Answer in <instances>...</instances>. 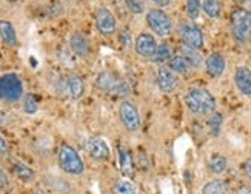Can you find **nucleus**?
Segmentation results:
<instances>
[{
    "mask_svg": "<svg viewBox=\"0 0 251 194\" xmlns=\"http://www.w3.org/2000/svg\"><path fill=\"white\" fill-rule=\"evenodd\" d=\"M185 105L196 116H208L216 110V100L213 94L205 88H191L185 93Z\"/></svg>",
    "mask_w": 251,
    "mask_h": 194,
    "instance_id": "1",
    "label": "nucleus"
},
{
    "mask_svg": "<svg viewBox=\"0 0 251 194\" xmlns=\"http://www.w3.org/2000/svg\"><path fill=\"white\" fill-rule=\"evenodd\" d=\"M230 26L233 39L237 43H247L251 39V13L248 9L237 6L231 11Z\"/></svg>",
    "mask_w": 251,
    "mask_h": 194,
    "instance_id": "2",
    "label": "nucleus"
},
{
    "mask_svg": "<svg viewBox=\"0 0 251 194\" xmlns=\"http://www.w3.org/2000/svg\"><path fill=\"white\" fill-rule=\"evenodd\" d=\"M57 160H59L60 168L65 172H68V174L79 176V174H82V172L85 171V165H83L82 157L79 156V153L71 145L63 144L59 148Z\"/></svg>",
    "mask_w": 251,
    "mask_h": 194,
    "instance_id": "3",
    "label": "nucleus"
},
{
    "mask_svg": "<svg viewBox=\"0 0 251 194\" xmlns=\"http://www.w3.org/2000/svg\"><path fill=\"white\" fill-rule=\"evenodd\" d=\"M147 25L159 37H167L173 31L171 17L160 8H152L147 13Z\"/></svg>",
    "mask_w": 251,
    "mask_h": 194,
    "instance_id": "4",
    "label": "nucleus"
},
{
    "mask_svg": "<svg viewBox=\"0 0 251 194\" xmlns=\"http://www.w3.org/2000/svg\"><path fill=\"white\" fill-rule=\"evenodd\" d=\"M0 97L8 102H16L24 97V85L17 74H3L0 77Z\"/></svg>",
    "mask_w": 251,
    "mask_h": 194,
    "instance_id": "5",
    "label": "nucleus"
},
{
    "mask_svg": "<svg viewBox=\"0 0 251 194\" xmlns=\"http://www.w3.org/2000/svg\"><path fill=\"white\" fill-rule=\"evenodd\" d=\"M96 86L103 93H111L116 96H125L128 93V85L117 77L111 71H102L96 79Z\"/></svg>",
    "mask_w": 251,
    "mask_h": 194,
    "instance_id": "6",
    "label": "nucleus"
},
{
    "mask_svg": "<svg viewBox=\"0 0 251 194\" xmlns=\"http://www.w3.org/2000/svg\"><path fill=\"white\" fill-rule=\"evenodd\" d=\"M177 34L185 47L201 49L203 47V34L201 28L193 22H182L177 26Z\"/></svg>",
    "mask_w": 251,
    "mask_h": 194,
    "instance_id": "7",
    "label": "nucleus"
},
{
    "mask_svg": "<svg viewBox=\"0 0 251 194\" xmlns=\"http://www.w3.org/2000/svg\"><path fill=\"white\" fill-rule=\"evenodd\" d=\"M119 117H121L124 126L128 129V131L133 133L140 128V117H139V111L134 103L124 100L121 105H119Z\"/></svg>",
    "mask_w": 251,
    "mask_h": 194,
    "instance_id": "8",
    "label": "nucleus"
},
{
    "mask_svg": "<svg viewBox=\"0 0 251 194\" xmlns=\"http://www.w3.org/2000/svg\"><path fill=\"white\" fill-rule=\"evenodd\" d=\"M96 26L99 29L100 34L103 36H113L116 29H117V22L113 13L108 8L100 6L96 11Z\"/></svg>",
    "mask_w": 251,
    "mask_h": 194,
    "instance_id": "9",
    "label": "nucleus"
},
{
    "mask_svg": "<svg viewBox=\"0 0 251 194\" xmlns=\"http://www.w3.org/2000/svg\"><path fill=\"white\" fill-rule=\"evenodd\" d=\"M134 49L139 54L140 57L144 59H151L152 54L157 49V42L156 37L150 34V32H140V34L136 37L134 42Z\"/></svg>",
    "mask_w": 251,
    "mask_h": 194,
    "instance_id": "10",
    "label": "nucleus"
},
{
    "mask_svg": "<svg viewBox=\"0 0 251 194\" xmlns=\"http://www.w3.org/2000/svg\"><path fill=\"white\" fill-rule=\"evenodd\" d=\"M156 82L162 93H173L177 90L179 79L176 73H173L168 67H160L156 73Z\"/></svg>",
    "mask_w": 251,
    "mask_h": 194,
    "instance_id": "11",
    "label": "nucleus"
},
{
    "mask_svg": "<svg viewBox=\"0 0 251 194\" xmlns=\"http://www.w3.org/2000/svg\"><path fill=\"white\" fill-rule=\"evenodd\" d=\"M86 151L96 160H108L110 159V146L100 137H93L86 142Z\"/></svg>",
    "mask_w": 251,
    "mask_h": 194,
    "instance_id": "12",
    "label": "nucleus"
},
{
    "mask_svg": "<svg viewBox=\"0 0 251 194\" xmlns=\"http://www.w3.org/2000/svg\"><path fill=\"white\" fill-rule=\"evenodd\" d=\"M205 70L206 74L213 79L221 77L225 71V59L219 52H211L208 57L205 59Z\"/></svg>",
    "mask_w": 251,
    "mask_h": 194,
    "instance_id": "13",
    "label": "nucleus"
},
{
    "mask_svg": "<svg viewBox=\"0 0 251 194\" xmlns=\"http://www.w3.org/2000/svg\"><path fill=\"white\" fill-rule=\"evenodd\" d=\"M234 83L239 93L251 96V70L248 67H237L234 71Z\"/></svg>",
    "mask_w": 251,
    "mask_h": 194,
    "instance_id": "14",
    "label": "nucleus"
},
{
    "mask_svg": "<svg viewBox=\"0 0 251 194\" xmlns=\"http://www.w3.org/2000/svg\"><path fill=\"white\" fill-rule=\"evenodd\" d=\"M117 156H119V167H121V171L122 174L126 176V177H133L134 176V160H133V156H131V153L121 146L117 149Z\"/></svg>",
    "mask_w": 251,
    "mask_h": 194,
    "instance_id": "15",
    "label": "nucleus"
},
{
    "mask_svg": "<svg viewBox=\"0 0 251 194\" xmlns=\"http://www.w3.org/2000/svg\"><path fill=\"white\" fill-rule=\"evenodd\" d=\"M70 47L79 57H86L90 52V43L80 32H74V34L70 37Z\"/></svg>",
    "mask_w": 251,
    "mask_h": 194,
    "instance_id": "16",
    "label": "nucleus"
},
{
    "mask_svg": "<svg viewBox=\"0 0 251 194\" xmlns=\"http://www.w3.org/2000/svg\"><path fill=\"white\" fill-rule=\"evenodd\" d=\"M0 37L6 43L8 47H16L17 45V34L13 24L8 20H0Z\"/></svg>",
    "mask_w": 251,
    "mask_h": 194,
    "instance_id": "17",
    "label": "nucleus"
},
{
    "mask_svg": "<svg viewBox=\"0 0 251 194\" xmlns=\"http://www.w3.org/2000/svg\"><path fill=\"white\" fill-rule=\"evenodd\" d=\"M179 56H182L185 60H187V62L190 63V67H191V68H199L201 65H202V62H203V59H202V56H201L199 49H194V48L185 47V45L180 47Z\"/></svg>",
    "mask_w": 251,
    "mask_h": 194,
    "instance_id": "18",
    "label": "nucleus"
},
{
    "mask_svg": "<svg viewBox=\"0 0 251 194\" xmlns=\"http://www.w3.org/2000/svg\"><path fill=\"white\" fill-rule=\"evenodd\" d=\"M167 67L173 71V73H176V74H183V75H187L191 73V67H190V63L185 60L182 56H173L170 60H168V65Z\"/></svg>",
    "mask_w": 251,
    "mask_h": 194,
    "instance_id": "19",
    "label": "nucleus"
},
{
    "mask_svg": "<svg viewBox=\"0 0 251 194\" xmlns=\"http://www.w3.org/2000/svg\"><path fill=\"white\" fill-rule=\"evenodd\" d=\"M67 86H68V91H70L73 99H80V97L83 96L85 85H83V80L79 77V75H70V77L67 79Z\"/></svg>",
    "mask_w": 251,
    "mask_h": 194,
    "instance_id": "20",
    "label": "nucleus"
},
{
    "mask_svg": "<svg viewBox=\"0 0 251 194\" xmlns=\"http://www.w3.org/2000/svg\"><path fill=\"white\" fill-rule=\"evenodd\" d=\"M228 193H230V188H228L226 182L221 179L211 180L202 188V194H228Z\"/></svg>",
    "mask_w": 251,
    "mask_h": 194,
    "instance_id": "21",
    "label": "nucleus"
},
{
    "mask_svg": "<svg viewBox=\"0 0 251 194\" xmlns=\"http://www.w3.org/2000/svg\"><path fill=\"white\" fill-rule=\"evenodd\" d=\"M171 57H173V49H171V47L168 45V43H160V45H157L156 52L152 54L151 62H154V63H163V62H168Z\"/></svg>",
    "mask_w": 251,
    "mask_h": 194,
    "instance_id": "22",
    "label": "nucleus"
},
{
    "mask_svg": "<svg viewBox=\"0 0 251 194\" xmlns=\"http://www.w3.org/2000/svg\"><path fill=\"white\" fill-rule=\"evenodd\" d=\"M202 11L208 17L216 19V17H219L221 13H222V5H221L219 0H203V2H202Z\"/></svg>",
    "mask_w": 251,
    "mask_h": 194,
    "instance_id": "23",
    "label": "nucleus"
},
{
    "mask_svg": "<svg viewBox=\"0 0 251 194\" xmlns=\"http://www.w3.org/2000/svg\"><path fill=\"white\" fill-rule=\"evenodd\" d=\"M14 172H16V176L20 179V180H24V182H29L36 177L34 174V171H32L29 167H26L25 164H22V162H14Z\"/></svg>",
    "mask_w": 251,
    "mask_h": 194,
    "instance_id": "24",
    "label": "nucleus"
},
{
    "mask_svg": "<svg viewBox=\"0 0 251 194\" xmlns=\"http://www.w3.org/2000/svg\"><path fill=\"white\" fill-rule=\"evenodd\" d=\"M208 167L214 174H221V172H224L226 170V159L221 154L213 156L208 162Z\"/></svg>",
    "mask_w": 251,
    "mask_h": 194,
    "instance_id": "25",
    "label": "nucleus"
},
{
    "mask_svg": "<svg viewBox=\"0 0 251 194\" xmlns=\"http://www.w3.org/2000/svg\"><path fill=\"white\" fill-rule=\"evenodd\" d=\"M113 194H136V188L128 180H117L113 185Z\"/></svg>",
    "mask_w": 251,
    "mask_h": 194,
    "instance_id": "26",
    "label": "nucleus"
},
{
    "mask_svg": "<svg viewBox=\"0 0 251 194\" xmlns=\"http://www.w3.org/2000/svg\"><path fill=\"white\" fill-rule=\"evenodd\" d=\"M185 9H187V14L191 20H196L199 19L201 16V11H202V3L201 0H188L187 2V6H185Z\"/></svg>",
    "mask_w": 251,
    "mask_h": 194,
    "instance_id": "27",
    "label": "nucleus"
},
{
    "mask_svg": "<svg viewBox=\"0 0 251 194\" xmlns=\"http://www.w3.org/2000/svg\"><path fill=\"white\" fill-rule=\"evenodd\" d=\"M125 5L131 14H144L145 11V0H125Z\"/></svg>",
    "mask_w": 251,
    "mask_h": 194,
    "instance_id": "28",
    "label": "nucleus"
},
{
    "mask_svg": "<svg viewBox=\"0 0 251 194\" xmlns=\"http://www.w3.org/2000/svg\"><path fill=\"white\" fill-rule=\"evenodd\" d=\"M39 108L37 99L34 97V94H25L24 96V110L28 114H34Z\"/></svg>",
    "mask_w": 251,
    "mask_h": 194,
    "instance_id": "29",
    "label": "nucleus"
},
{
    "mask_svg": "<svg viewBox=\"0 0 251 194\" xmlns=\"http://www.w3.org/2000/svg\"><path fill=\"white\" fill-rule=\"evenodd\" d=\"M221 125H222V116L219 113H213L210 121H208V126L211 129L213 134H219V129H221Z\"/></svg>",
    "mask_w": 251,
    "mask_h": 194,
    "instance_id": "30",
    "label": "nucleus"
},
{
    "mask_svg": "<svg viewBox=\"0 0 251 194\" xmlns=\"http://www.w3.org/2000/svg\"><path fill=\"white\" fill-rule=\"evenodd\" d=\"M242 171H244V174L247 177L251 179V159H247L244 164H242Z\"/></svg>",
    "mask_w": 251,
    "mask_h": 194,
    "instance_id": "31",
    "label": "nucleus"
},
{
    "mask_svg": "<svg viewBox=\"0 0 251 194\" xmlns=\"http://www.w3.org/2000/svg\"><path fill=\"white\" fill-rule=\"evenodd\" d=\"M9 187V182H8V177H6V174L5 172L0 170V190H5V188H8Z\"/></svg>",
    "mask_w": 251,
    "mask_h": 194,
    "instance_id": "32",
    "label": "nucleus"
},
{
    "mask_svg": "<svg viewBox=\"0 0 251 194\" xmlns=\"http://www.w3.org/2000/svg\"><path fill=\"white\" fill-rule=\"evenodd\" d=\"M150 2H152V3L160 6V8H165V6L171 5V0H150Z\"/></svg>",
    "mask_w": 251,
    "mask_h": 194,
    "instance_id": "33",
    "label": "nucleus"
},
{
    "mask_svg": "<svg viewBox=\"0 0 251 194\" xmlns=\"http://www.w3.org/2000/svg\"><path fill=\"white\" fill-rule=\"evenodd\" d=\"M8 153V144L5 142V139L0 136V154H6Z\"/></svg>",
    "mask_w": 251,
    "mask_h": 194,
    "instance_id": "34",
    "label": "nucleus"
},
{
    "mask_svg": "<svg viewBox=\"0 0 251 194\" xmlns=\"http://www.w3.org/2000/svg\"><path fill=\"white\" fill-rule=\"evenodd\" d=\"M122 42H124V45L126 47V45H129V40H131V36H129V31L128 29H125L124 32H122Z\"/></svg>",
    "mask_w": 251,
    "mask_h": 194,
    "instance_id": "35",
    "label": "nucleus"
},
{
    "mask_svg": "<svg viewBox=\"0 0 251 194\" xmlns=\"http://www.w3.org/2000/svg\"><path fill=\"white\" fill-rule=\"evenodd\" d=\"M237 194H251V187H241Z\"/></svg>",
    "mask_w": 251,
    "mask_h": 194,
    "instance_id": "36",
    "label": "nucleus"
},
{
    "mask_svg": "<svg viewBox=\"0 0 251 194\" xmlns=\"http://www.w3.org/2000/svg\"><path fill=\"white\" fill-rule=\"evenodd\" d=\"M3 121H5V116H3V113H2V111H0V125L3 123Z\"/></svg>",
    "mask_w": 251,
    "mask_h": 194,
    "instance_id": "37",
    "label": "nucleus"
},
{
    "mask_svg": "<svg viewBox=\"0 0 251 194\" xmlns=\"http://www.w3.org/2000/svg\"><path fill=\"white\" fill-rule=\"evenodd\" d=\"M234 2H237V3H248V2H251V0H234Z\"/></svg>",
    "mask_w": 251,
    "mask_h": 194,
    "instance_id": "38",
    "label": "nucleus"
},
{
    "mask_svg": "<svg viewBox=\"0 0 251 194\" xmlns=\"http://www.w3.org/2000/svg\"><path fill=\"white\" fill-rule=\"evenodd\" d=\"M37 194H47V193H42V191H40V193H37Z\"/></svg>",
    "mask_w": 251,
    "mask_h": 194,
    "instance_id": "39",
    "label": "nucleus"
},
{
    "mask_svg": "<svg viewBox=\"0 0 251 194\" xmlns=\"http://www.w3.org/2000/svg\"><path fill=\"white\" fill-rule=\"evenodd\" d=\"M250 13H251V11H250Z\"/></svg>",
    "mask_w": 251,
    "mask_h": 194,
    "instance_id": "40",
    "label": "nucleus"
}]
</instances>
